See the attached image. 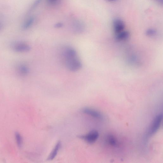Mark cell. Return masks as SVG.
Returning a JSON list of instances; mask_svg holds the SVG:
<instances>
[{
  "instance_id": "44dd1931",
  "label": "cell",
  "mask_w": 163,
  "mask_h": 163,
  "mask_svg": "<svg viewBox=\"0 0 163 163\" xmlns=\"http://www.w3.org/2000/svg\"><path fill=\"white\" fill-rule=\"evenodd\" d=\"M1 27H2V25H1V23H0V30L1 29Z\"/></svg>"
},
{
  "instance_id": "6da1fadb",
  "label": "cell",
  "mask_w": 163,
  "mask_h": 163,
  "mask_svg": "<svg viewBox=\"0 0 163 163\" xmlns=\"http://www.w3.org/2000/svg\"><path fill=\"white\" fill-rule=\"evenodd\" d=\"M65 66L70 71L75 72L80 70L82 64L78 53L73 47H65L63 52Z\"/></svg>"
},
{
  "instance_id": "2e32d148",
  "label": "cell",
  "mask_w": 163,
  "mask_h": 163,
  "mask_svg": "<svg viewBox=\"0 0 163 163\" xmlns=\"http://www.w3.org/2000/svg\"><path fill=\"white\" fill-rule=\"evenodd\" d=\"M129 61L132 63H137L138 61L137 57L135 55H132L130 57Z\"/></svg>"
},
{
  "instance_id": "277c9868",
  "label": "cell",
  "mask_w": 163,
  "mask_h": 163,
  "mask_svg": "<svg viewBox=\"0 0 163 163\" xmlns=\"http://www.w3.org/2000/svg\"><path fill=\"white\" fill-rule=\"evenodd\" d=\"M99 136V132L96 130H93L85 135L79 136L78 137L89 143L92 144L97 140Z\"/></svg>"
},
{
  "instance_id": "7c38bea8",
  "label": "cell",
  "mask_w": 163,
  "mask_h": 163,
  "mask_svg": "<svg viewBox=\"0 0 163 163\" xmlns=\"http://www.w3.org/2000/svg\"><path fill=\"white\" fill-rule=\"evenodd\" d=\"M108 141L111 145L116 147L118 145V143L116 139L113 136L110 135L108 137Z\"/></svg>"
},
{
  "instance_id": "5b68a950",
  "label": "cell",
  "mask_w": 163,
  "mask_h": 163,
  "mask_svg": "<svg viewBox=\"0 0 163 163\" xmlns=\"http://www.w3.org/2000/svg\"><path fill=\"white\" fill-rule=\"evenodd\" d=\"M112 25L113 31L116 35L124 31L125 28L124 22L121 19L119 18L114 19Z\"/></svg>"
},
{
  "instance_id": "4fadbf2b",
  "label": "cell",
  "mask_w": 163,
  "mask_h": 163,
  "mask_svg": "<svg viewBox=\"0 0 163 163\" xmlns=\"http://www.w3.org/2000/svg\"><path fill=\"white\" fill-rule=\"evenodd\" d=\"M15 137L18 146L19 148H21L23 142L22 136L18 132H16L15 134Z\"/></svg>"
},
{
  "instance_id": "7a4b0ae2",
  "label": "cell",
  "mask_w": 163,
  "mask_h": 163,
  "mask_svg": "<svg viewBox=\"0 0 163 163\" xmlns=\"http://www.w3.org/2000/svg\"><path fill=\"white\" fill-rule=\"evenodd\" d=\"M162 120V114L160 113L154 119L149 130L148 135L152 136L156 133L159 129Z\"/></svg>"
},
{
  "instance_id": "e0dca14e",
  "label": "cell",
  "mask_w": 163,
  "mask_h": 163,
  "mask_svg": "<svg viewBox=\"0 0 163 163\" xmlns=\"http://www.w3.org/2000/svg\"><path fill=\"white\" fill-rule=\"evenodd\" d=\"M48 2L52 5H56L59 2V0H47Z\"/></svg>"
},
{
  "instance_id": "3957f363",
  "label": "cell",
  "mask_w": 163,
  "mask_h": 163,
  "mask_svg": "<svg viewBox=\"0 0 163 163\" xmlns=\"http://www.w3.org/2000/svg\"><path fill=\"white\" fill-rule=\"evenodd\" d=\"M12 48L14 51L18 53L28 52L31 50V47L29 45L22 42L15 43L13 45Z\"/></svg>"
},
{
  "instance_id": "8fae6325",
  "label": "cell",
  "mask_w": 163,
  "mask_h": 163,
  "mask_svg": "<svg viewBox=\"0 0 163 163\" xmlns=\"http://www.w3.org/2000/svg\"><path fill=\"white\" fill-rule=\"evenodd\" d=\"M35 21L34 17H31L28 18L22 26V28L23 30H26L30 28L33 24Z\"/></svg>"
},
{
  "instance_id": "ba28073f",
  "label": "cell",
  "mask_w": 163,
  "mask_h": 163,
  "mask_svg": "<svg viewBox=\"0 0 163 163\" xmlns=\"http://www.w3.org/2000/svg\"><path fill=\"white\" fill-rule=\"evenodd\" d=\"M84 113L94 118L99 119H102L103 116L98 111L89 108H85L82 110Z\"/></svg>"
},
{
  "instance_id": "52a82bcc",
  "label": "cell",
  "mask_w": 163,
  "mask_h": 163,
  "mask_svg": "<svg viewBox=\"0 0 163 163\" xmlns=\"http://www.w3.org/2000/svg\"><path fill=\"white\" fill-rule=\"evenodd\" d=\"M73 32L76 34L82 33L84 31L85 26L81 21L79 20L74 21L72 25Z\"/></svg>"
},
{
  "instance_id": "d6986e66",
  "label": "cell",
  "mask_w": 163,
  "mask_h": 163,
  "mask_svg": "<svg viewBox=\"0 0 163 163\" xmlns=\"http://www.w3.org/2000/svg\"><path fill=\"white\" fill-rule=\"evenodd\" d=\"M160 4L162 5L163 3V0H155Z\"/></svg>"
},
{
  "instance_id": "8992f818",
  "label": "cell",
  "mask_w": 163,
  "mask_h": 163,
  "mask_svg": "<svg viewBox=\"0 0 163 163\" xmlns=\"http://www.w3.org/2000/svg\"><path fill=\"white\" fill-rule=\"evenodd\" d=\"M16 71L17 74L21 77H25L29 73L30 70L26 64L21 63L16 66Z\"/></svg>"
},
{
  "instance_id": "30bf717a",
  "label": "cell",
  "mask_w": 163,
  "mask_h": 163,
  "mask_svg": "<svg viewBox=\"0 0 163 163\" xmlns=\"http://www.w3.org/2000/svg\"><path fill=\"white\" fill-rule=\"evenodd\" d=\"M61 142L60 141L57 142L49 157H48L47 160H52L55 157L61 148Z\"/></svg>"
},
{
  "instance_id": "9c48e42d",
  "label": "cell",
  "mask_w": 163,
  "mask_h": 163,
  "mask_svg": "<svg viewBox=\"0 0 163 163\" xmlns=\"http://www.w3.org/2000/svg\"><path fill=\"white\" fill-rule=\"evenodd\" d=\"M130 35L129 31H123L116 34L115 39L118 41H125L128 39Z\"/></svg>"
},
{
  "instance_id": "5bb4252c",
  "label": "cell",
  "mask_w": 163,
  "mask_h": 163,
  "mask_svg": "<svg viewBox=\"0 0 163 163\" xmlns=\"http://www.w3.org/2000/svg\"><path fill=\"white\" fill-rule=\"evenodd\" d=\"M157 32L156 30L153 28H149L146 32V35L148 36H153L157 34Z\"/></svg>"
},
{
  "instance_id": "9a60e30c",
  "label": "cell",
  "mask_w": 163,
  "mask_h": 163,
  "mask_svg": "<svg viewBox=\"0 0 163 163\" xmlns=\"http://www.w3.org/2000/svg\"><path fill=\"white\" fill-rule=\"evenodd\" d=\"M42 0H36L32 6L30 11H32L40 3Z\"/></svg>"
},
{
  "instance_id": "ffe728a7",
  "label": "cell",
  "mask_w": 163,
  "mask_h": 163,
  "mask_svg": "<svg viewBox=\"0 0 163 163\" xmlns=\"http://www.w3.org/2000/svg\"><path fill=\"white\" fill-rule=\"evenodd\" d=\"M108 2H114L117 1V0H107Z\"/></svg>"
},
{
  "instance_id": "ac0fdd59",
  "label": "cell",
  "mask_w": 163,
  "mask_h": 163,
  "mask_svg": "<svg viewBox=\"0 0 163 163\" xmlns=\"http://www.w3.org/2000/svg\"><path fill=\"white\" fill-rule=\"evenodd\" d=\"M63 26V24L62 23H58L55 25V27L57 28H59L62 27Z\"/></svg>"
}]
</instances>
